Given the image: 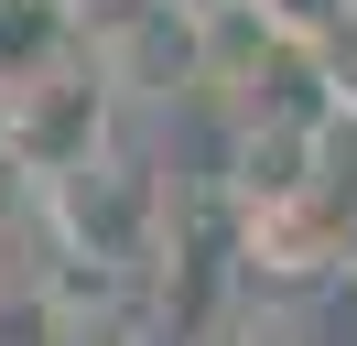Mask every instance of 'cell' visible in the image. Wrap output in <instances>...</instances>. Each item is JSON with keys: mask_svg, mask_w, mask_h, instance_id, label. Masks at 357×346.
<instances>
[{"mask_svg": "<svg viewBox=\"0 0 357 346\" xmlns=\"http://www.w3.org/2000/svg\"><path fill=\"white\" fill-rule=\"evenodd\" d=\"M44 216L66 238V260H98V271H152L162 260V216H174V184H162L141 151H87L76 173L44 184Z\"/></svg>", "mask_w": 357, "mask_h": 346, "instance_id": "cell-1", "label": "cell"}, {"mask_svg": "<svg viewBox=\"0 0 357 346\" xmlns=\"http://www.w3.org/2000/svg\"><path fill=\"white\" fill-rule=\"evenodd\" d=\"M109 141H119V76L87 54V43H76L66 65H44V76L11 86V173L54 184V173H76Z\"/></svg>", "mask_w": 357, "mask_h": 346, "instance_id": "cell-2", "label": "cell"}, {"mask_svg": "<svg viewBox=\"0 0 357 346\" xmlns=\"http://www.w3.org/2000/svg\"><path fill=\"white\" fill-rule=\"evenodd\" d=\"M66 54H76L66 0H0V86L44 76V65H66Z\"/></svg>", "mask_w": 357, "mask_h": 346, "instance_id": "cell-3", "label": "cell"}, {"mask_svg": "<svg viewBox=\"0 0 357 346\" xmlns=\"http://www.w3.org/2000/svg\"><path fill=\"white\" fill-rule=\"evenodd\" d=\"M0 346H76V292L66 281H0Z\"/></svg>", "mask_w": 357, "mask_h": 346, "instance_id": "cell-4", "label": "cell"}, {"mask_svg": "<svg viewBox=\"0 0 357 346\" xmlns=\"http://www.w3.org/2000/svg\"><path fill=\"white\" fill-rule=\"evenodd\" d=\"M195 346H303V314H292V303L238 292V303H217V314L195 324Z\"/></svg>", "mask_w": 357, "mask_h": 346, "instance_id": "cell-5", "label": "cell"}, {"mask_svg": "<svg viewBox=\"0 0 357 346\" xmlns=\"http://www.w3.org/2000/svg\"><path fill=\"white\" fill-rule=\"evenodd\" d=\"M152 11H162V0H66V22H76V43H87V54L130 43V33H141Z\"/></svg>", "mask_w": 357, "mask_h": 346, "instance_id": "cell-6", "label": "cell"}, {"mask_svg": "<svg viewBox=\"0 0 357 346\" xmlns=\"http://www.w3.org/2000/svg\"><path fill=\"white\" fill-rule=\"evenodd\" d=\"M0 173H11V86H0Z\"/></svg>", "mask_w": 357, "mask_h": 346, "instance_id": "cell-7", "label": "cell"}]
</instances>
